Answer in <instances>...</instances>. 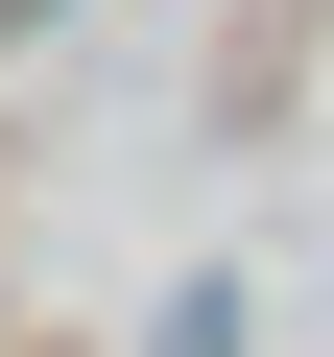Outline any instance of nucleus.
Listing matches in <instances>:
<instances>
[{"label":"nucleus","mask_w":334,"mask_h":357,"mask_svg":"<svg viewBox=\"0 0 334 357\" xmlns=\"http://www.w3.org/2000/svg\"><path fill=\"white\" fill-rule=\"evenodd\" d=\"M167 357H239V310H215V286H191V310H167Z\"/></svg>","instance_id":"1"},{"label":"nucleus","mask_w":334,"mask_h":357,"mask_svg":"<svg viewBox=\"0 0 334 357\" xmlns=\"http://www.w3.org/2000/svg\"><path fill=\"white\" fill-rule=\"evenodd\" d=\"M0 24H48V0H0Z\"/></svg>","instance_id":"2"}]
</instances>
